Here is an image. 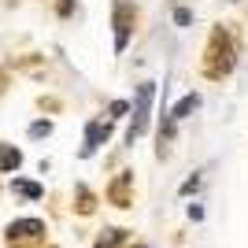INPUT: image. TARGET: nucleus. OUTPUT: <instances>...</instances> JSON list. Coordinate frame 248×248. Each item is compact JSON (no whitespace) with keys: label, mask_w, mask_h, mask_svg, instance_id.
<instances>
[{"label":"nucleus","mask_w":248,"mask_h":248,"mask_svg":"<svg viewBox=\"0 0 248 248\" xmlns=\"http://www.w3.org/2000/svg\"><path fill=\"white\" fill-rule=\"evenodd\" d=\"M233 41H230L222 30L211 33V45H207V63H204V74L207 78H222V74L233 71Z\"/></svg>","instance_id":"f257e3e1"},{"label":"nucleus","mask_w":248,"mask_h":248,"mask_svg":"<svg viewBox=\"0 0 248 248\" xmlns=\"http://www.w3.org/2000/svg\"><path fill=\"white\" fill-rule=\"evenodd\" d=\"M152 96H155V82H141V89H137V104H134V123H130V130H126V141L134 145L137 137L148 130V111H152Z\"/></svg>","instance_id":"f03ea898"},{"label":"nucleus","mask_w":248,"mask_h":248,"mask_svg":"<svg viewBox=\"0 0 248 248\" xmlns=\"http://www.w3.org/2000/svg\"><path fill=\"white\" fill-rule=\"evenodd\" d=\"M111 15H115V52H126L130 33H134L137 11H134V4H130V0H115V4H111Z\"/></svg>","instance_id":"7ed1b4c3"},{"label":"nucleus","mask_w":248,"mask_h":248,"mask_svg":"<svg viewBox=\"0 0 248 248\" xmlns=\"http://www.w3.org/2000/svg\"><path fill=\"white\" fill-rule=\"evenodd\" d=\"M41 233H45V222L41 218H19V222H11L8 226V241L15 245V241H41Z\"/></svg>","instance_id":"20e7f679"},{"label":"nucleus","mask_w":248,"mask_h":248,"mask_svg":"<svg viewBox=\"0 0 248 248\" xmlns=\"http://www.w3.org/2000/svg\"><path fill=\"white\" fill-rule=\"evenodd\" d=\"M111 137V123H100V119H93V123L85 126V148H82V155H93L96 148L104 145Z\"/></svg>","instance_id":"39448f33"},{"label":"nucleus","mask_w":248,"mask_h":248,"mask_svg":"<svg viewBox=\"0 0 248 248\" xmlns=\"http://www.w3.org/2000/svg\"><path fill=\"white\" fill-rule=\"evenodd\" d=\"M130 182H134V174H130V170H123V174L115 178V186L108 189V197L115 200V207H130Z\"/></svg>","instance_id":"423d86ee"},{"label":"nucleus","mask_w":248,"mask_h":248,"mask_svg":"<svg viewBox=\"0 0 248 248\" xmlns=\"http://www.w3.org/2000/svg\"><path fill=\"white\" fill-rule=\"evenodd\" d=\"M197 108H200V93H189V96H182V100H178V108L170 111V119H174V123H178V119H189Z\"/></svg>","instance_id":"0eeeda50"},{"label":"nucleus","mask_w":248,"mask_h":248,"mask_svg":"<svg viewBox=\"0 0 248 248\" xmlns=\"http://www.w3.org/2000/svg\"><path fill=\"white\" fill-rule=\"evenodd\" d=\"M22 152L15 145H0V170H19Z\"/></svg>","instance_id":"6e6552de"},{"label":"nucleus","mask_w":248,"mask_h":248,"mask_svg":"<svg viewBox=\"0 0 248 248\" xmlns=\"http://www.w3.org/2000/svg\"><path fill=\"white\" fill-rule=\"evenodd\" d=\"M11 189H15L19 197H26V200H41V197H45V189L37 186V182H22V178H15V182H11Z\"/></svg>","instance_id":"1a4fd4ad"},{"label":"nucleus","mask_w":248,"mask_h":248,"mask_svg":"<svg viewBox=\"0 0 248 248\" xmlns=\"http://www.w3.org/2000/svg\"><path fill=\"white\" fill-rule=\"evenodd\" d=\"M123 241V230H104V237H96V248H115Z\"/></svg>","instance_id":"9d476101"},{"label":"nucleus","mask_w":248,"mask_h":248,"mask_svg":"<svg viewBox=\"0 0 248 248\" xmlns=\"http://www.w3.org/2000/svg\"><path fill=\"white\" fill-rule=\"evenodd\" d=\"M174 22L182 26V30H186V26H193V8H186V4H182V8H174Z\"/></svg>","instance_id":"9b49d317"},{"label":"nucleus","mask_w":248,"mask_h":248,"mask_svg":"<svg viewBox=\"0 0 248 248\" xmlns=\"http://www.w3.org/2000/svg\"><path fill=\"white\" fill-rule=\"evenodd\" d=\"M48 134H52V123H48V119H41V123L30 126V137H48Z\"/></svg>","instance_id":"f8f14e48"},{"label":"nucleus","mask_w":248,"mask_h":248,"mask_svg":"<svg viewBox=\"0 0 248 248\" xmlns=\"http://www.w3.org/2000/svg\"><path fill=\"white\" fill-rule=\"evenodd\" d=\"M108 111H111V115H108V119H123V115L130 111V104H126V100H115L111 108H108Z\"/></svg>","instance_id":"ddd939ff"},{"label":"nucleus","mask_w":248,"mask_h":248,"mask_svg":"<svg viewBox=\"0 0 248 248\" xmlns=\"http://www.w3.org/2000/svg\"><path fill=\"white\" fill-rule=\"evenodd\" d=\"M200 189V178L193 174V178H186V182H182V197H189V193H197Z\"/></svg>","instance_id":"4468645a"},{"label":"nucleus","mask_w":248,"mask_h":248,"mask_svg":"<svg viewBox=\"0 0 248 248\" xmlns=\"http://www.w3.org/2000/svg\"><path fill=\"white\" fill-rule=\"evenodd\" d=\"M134 248H148V245H134Z\"/></svg>","instance_id":"2eb2a0df"},{"label":"nucleus","mask_w":248,"mask_h":248,"mask_svg":"<svg viewBox=\"0 0 248 248\" xmlns=\"http://www.w3.org/2000/svg\"><path fill=\"white\" fill-rule=\"evenodd\" d=\"M230 4H233V0H230Z\"/></svg>","instance_id":"dca6fc26"}]
</instances>
